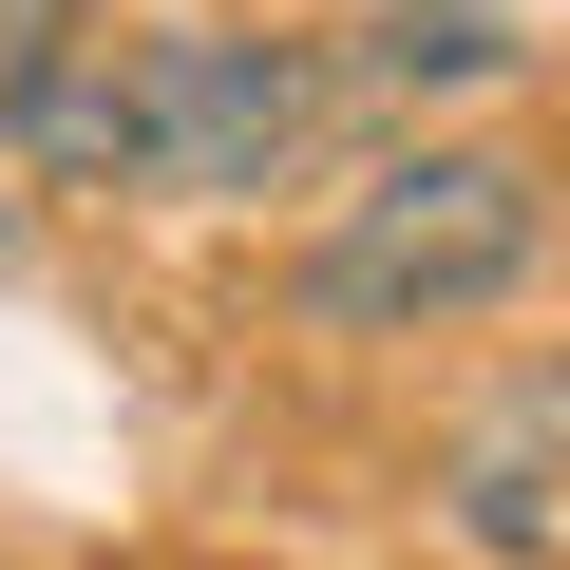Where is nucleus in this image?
I'll list each match as a JSON object with an SVG mask.
<instances>
[{
	"instance_id": "7ed1b4c3",
	"label": "nucleus",
	"mask_w": 570,
	"mask_h": 570,
	"mask_svg": "<svg viewBox=\"0 0 570 570\" xmlns=\"http://www.w3.org/2000/svg\"><path fill=\"white\" fill-rule=\"evenodd\" d=\"M438 532H456L475 570H570V362H532V381H494V400L456 419Z\"/></svg>"
},
{
	"instance_id": "f257e3e1",
	"label": "nucleus",
	"mask_w": 570,
	"mask_h": 570,
	"mask_svg": "<svg viewBox=\"0 0 570 570\" xmlns=\"http://www.w3.org/2000/svg\"><path fill=\"white\" fill-rule=\"evenodd\" d=\"M20 134L77 190H134V209H266L343 134V58L324 39H247V20H153L115 58H58L20 96Z\"/></svg>"
},
{
	"instance_id": "39448f33",
	"label": "nucleus",
	"mask_w": 570,
	"mask_h": 570,
	"mask_svg": "<svg viewBox=\"0 0 570 570\" xmlns=\"http://www.w3.org/2000/svg\"><path fill=\"white\" fill-rule=\"evenodd\" d=\"M58 58H77V0H0V115H20Z\"/></svg>"
},
{
	"instance_id": "20e7f679",
	"label": "nucleus",
	"mask_w": 570,
	"mask_h": 570,
	"mask_svg": "<svg viewBox=\"0 0 570 570\" xmlns=\"http://www.w3.org/2000/svg\"><path fill=\"white\" fill-rule=\"evenodd\" d=\"M513 39L475 20V0H400V20H362V77H494Z\"/></svg>"
},
{
	"instance_id": "f03ea898",
	"label": "nucleus",
	"mask_w": 570,
	"mask_h": 570,
	"mask_svg": "<svg viewBox=\"0 0 570 570\" xmlns=\"http://www.w3.org/2000/svg\"><path fill=\"white\" fill-rule=\"evenodd\" d=\"M532 266H551V171L513 134H400V153H362L305 209L285 305H305L324 343H456V324L513 305Z\"/></svg>"
}]
</instances>
